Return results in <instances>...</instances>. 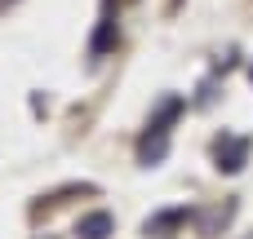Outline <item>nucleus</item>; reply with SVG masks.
<instances>
[{"mask_svg":"<svg viewBox=\"0 0 253 239\" xmlns=\"http://www.w3.org/2000/svg\"><path fill=\"white\" fill-rule=\"evenodd\" d=\"M245 151H249L245 137H222L218 142V169L222 173H240L245 169Z\"/></svg>","mask_w":253,"mask_h":239,"instance_id":"nucleus-1","label":"nucleus"},{"mask_svg":"<svg viewBox=\"0 0 253 239\" xmlns=\"http://www.w3.org/2000/svg\"><path fill=\"white\" fill-rule=\"evenodd\" d=\"M111 213H89V217H80V226H76V235L80 239H107L111 235Z\"/></svg>","mask_w":253,"mask_h":239,"instance_id":"nucleus-2","label":"nucleus"},{"mask_svg":"<svg viewBox=\"0 0 253 239\" xmlns=\"http://www.w3.org/2000/svg\"><path fill=\"white\" fill-rule=\"evenodd\" d=\"M182 217H187V213H160L156 222H147V231H151V235H160V231H169V226H178Z\"/></svg>","mask_w":253,"mask_h":239,"instance_id":"nucleus-3","label":"nucleus"},{"mask_svg":"<svg viewBox=\"0 0 253 239\" xmlns=\"http://www.w3.org/2000/svg\"><path fill=\"white\" fill-rule=\"evenodd\" d=\"M107 40H111V22H102V31H98V40H93V53H102Z\"/></svg>","mask_w":253,"mask_h":239,"instance_id":"nucleus-4","label":"nucleus"},{"mask_svg":"<svg viewBox=\"0 0 253 239\" xmlns=\"http://www.w3.org/2000/svg\"><path fill=\"white\" fill-rule=\"evenodd\" d=\"M249 75H253V67H249Z\"/></svg>","mask_w":253,"mask_h":239,"instance_id":"nucleus-5","label":"nucleus"}]
</instances>
